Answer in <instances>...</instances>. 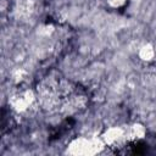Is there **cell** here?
<instances>
[{"instance_id":"cell-5","label":"cell","mask_w":156,"mask_h":156,"mask_svg":"<svg viewBox=\"0 0 156 156\" xmlns=\"http://www.w3.org/2000/svg\"><path fill=\"white\" fill-rule=\"evenodd\" d=\"M127 0H107V4L112 9H119L126 4Z\"/></svg>"},{"instance_id":"cell-1","label":"cell","mask_w":156,"mask_h":156,"mask_svg":"<svg viewBox=\"0 0 156 156\" xmlns=\"http://www.w3.org/2000/svg\"><path fill=\"white\" fill-rule=\"evenodd\" d=\"M35 104H38L37 93L28 89L18 90L11 98V107L17 113H23L29 111Z\"/></svg>"},{"instance_id":"cell-4","label":"cell","mask_w":156,"mask_h":156,"mask_svg":"<svg viewBox=\"0 0 156 156\" xmlns=\"http://www.w3.org/2000/svg\"><path fill=\"white\" fill-rule=\"evenodd\" d=\"M139 57L146 62L152 61L155 57V48L151 44H144L139 49Z\"/></svg>"},{"instance_id":"cell-2","label":"cell","mask_w":156,"mask_h":156,"mask_svg":"<svg viewBox=\"0 0 156 156\" xmlns=\"http://www.w3.org/2000/svg\"><path fill=\"white\" fill-rule=\"evenodd\" d=\"M104 144L101 141H95L94 139H88V138H78L73 140L69 144V152L73 154H93L96 152V146Z\"/></svg>"},{"instance_id":"cell-3","label":"cell","mask_w":156,"mask_h":156,"mask_svg":"<svg viewBox=\"0 0 156 156\" xmlns=\"http://www.w3.org/2000/svg\"><path fill=\"white\" fill-rule=\"evenodd\" d=\"M145 127L140 123H134L127 129V136L129 143H139L145 136Z\"/></svg>"}]
</instances>
